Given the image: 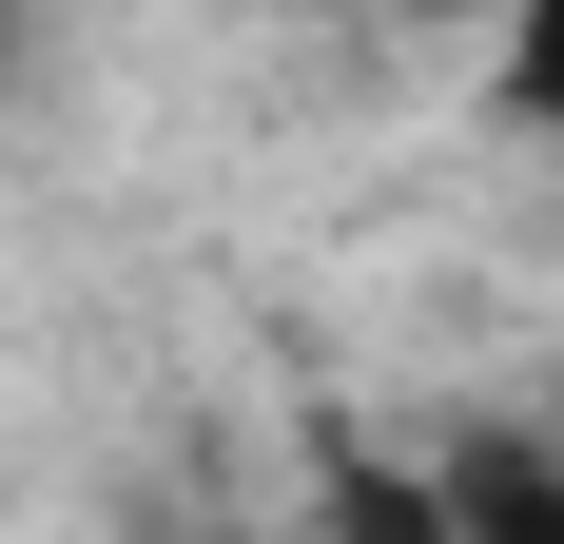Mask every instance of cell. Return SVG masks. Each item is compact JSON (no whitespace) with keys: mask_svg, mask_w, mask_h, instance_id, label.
Segmentation results:
<instances>
[{"mask_svg":"<svg viewBox=\"0 0 564 544\" xmlns=\"http://www.w3.org/2000/svg\"><path fill=\"white\" fill-rule=\"evenodd\" d=\"M487 98H507V137H564V0H507V40H487Z\"/></svg>","mask_w":564,"mask_h":544,"instance_id":"3","label":"cell"},{"mask_svg":"<svg viewBox=\"0 0 564 544\" xmlns=\"http://www.w3.org/2000/svg\"><path fill=\"white\" fill-rule=\"evenodd\" d=\"M312 544H448V487H429V447H390V467L350 447V467H332V505H312Z\"/></svg>","mask_w":564,"mask_h":544,"instance_id":"2","label":"cell"},{"mask_svg":"<svg viewBox=\"0 0 564 544\" xmlns=\"http://www.w3.org/2000/svg\"><path fill=\"white\" fill-rule=\"evenodd\" d=\"M429 487H448V544H564V428H448Z\"/></svg>","mask_w":564,"mask_h":544,"instance_id":"1","label":"cell"}]
</instances>
